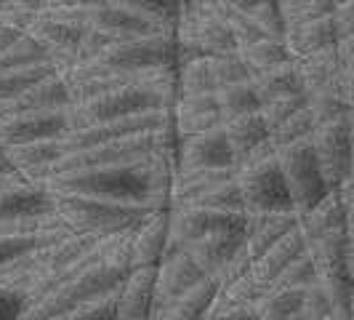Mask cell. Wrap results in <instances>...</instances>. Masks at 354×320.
<instances>
[{
    "label": "cell",
    "instance_id": "7402d4cb",
    "mask_svg": "<svg viewBox=\"0 0 354 320\" xmlns=\"http://www.w3.org/2000/svg\"><path fill=\"white\" fill-rule=\"evenodd\" d=\"M283 43L293 62H301V59L312 56V53L333 48L338 43L333 17L317 19V21H309V24H299V27H290V30L285 33Z\"/></svg>",
    "mask_w": 354,
    "mask_h": 320
},
{
    "label": "cell",
    "instance_id": "cb8c5ba5",
    "mask_svg": "<svg viewBox=\"0 0 354 320\" xmlns=\"http://www.w3.org/2000/svg\"><path fill=\"white\" fill-rule=\"evenodd\" d=\"M216 294H218V281L208 278L205 283L197 285L195 291H189L178 302L168 304L165 310H160L152 320H208V312H211Z\"/></svg>",
    "mask_w": 354,
    "mask_h": 320
},
{
    "label": "cell",
    "instance_id": "9a60e30c",
    "mask_svg": "<svg viewBox=\"0 0 354 320\" xmlns=\"http://www.w3.org/2000/svg\"><path fill=\"white\" fill-rule=\"evenodd\" d=\"M72 96L67 78L62 72H56L51 78L35 83L32 89L19 94L17 99L0 102V121L19 118V115H32V112H53V109H70Z\"/></svg>",
    "mask_w": 354,
    "mask_h": 320
},
{
    "label": "cell",
    "instance_id": "7c38bea8",
    "mask_svg": "<svg viewBox=\"0 0 354 320\" xmlns=\"http://www.w3.org/2000/svg\"><path fill=\"white\" fill-rule=\"evenodd\" d=\"M245 224H248V216L208 211V208H197V206H189V208H168V232H171V238L178 240L181 246H189V243L203 240L208 235L237 230V227H245Z\"/></svg>",
    "mask_w": 354,
    "mask_h": 320
},
{
    "label": "cell",
    "instance_id": "83f0119b",
    "mask_svg": "<svg viewBox=\"0 0 354 320\" xmlns=\"http://www.w3.org/2000/svg\"><path fill=\"white\" fill-rule=\"evenodd\" d=\"M253 86H256L259 96H261V105L274 102V99H283V96H293V94H304L301 78H299V70H296V62L283 64V67L266 72V75H259V78L253 80Z\"/></svg>",
    "mask_w": 354,
    "mask_h": 320
},
{
    "label": "cell",
    "instance_id": "5bb4252c",
    "mask_svg": "<svg viewBox=\"0 0 354 320\" xmlns=\"http://www.w3.org/2000/svg\"><path fill=\"white\" fill-rule=\"evenodd\" d=\"M299 227L309 243L352 230V184L328 193L319 206L299 216Z\"/></svg>",
    "mask_w": 354,
    "mask_h": 320
},
{
    "label": "cell",
    "instance_id": "ab89813d",
    "mask_svg": "<svg viewBox=\"0 0 354 320\" xmlns=\"http://www.w3.org/2000/svg\"><path fill=\"white\" fill-rule=\"evenodd\" d=\"M250 21H253V24L261 30V35L269 37V40H285L288 27H285L280 3H274V0H259L256 11L250 14Z\"/></svg>",
    "mask_w": 354,
    "mask_h": 320
},
{
    "label": "cell",
    "instance_id": "484cf974",
    "mask_svg": "<svg viewBox=\"0 0 354 320\" xmlns=\"http://www.w3.org/2000/svg\"><path fill=\"white\" fill-rule=\"evenodd\" d=\"M43 64H53L51 53L46 51L30 33L21 40H17L11 48L0 53V72H21L32 70V67H43Z\"/></svg>",
    "mask_w": 354,
    "mask_h": 320
},
{
    "label": "cell",
    "instance_id": "4dcf8cb0",
    "mask_svg": "<svg viewBox=\"0 0 354 320\" xmlns=\"http://www.w3.org/2000/svg\"><path fill=\"white\" fill-rule=\"evenodd\" d=\"M315 128H317V125H315V118H312V112H309V107H306L304 112L293 115V118L285 121L283 125L272 128V131H269V144L274 147V152H280L285 147L309 142L312 134H315Z\"/></svg>",
    "mask_w": 354,
    "mask_h": 320
},
{
    "label": "cell",
    "instance_id": "f35d334b",
    "mask_svg": "<svg viewBox=\"0 0 354 320\" xmlns=\"http://www.w3.org/2000/svg\"><path fill=\"white\" fill-rule=\"evenodd\" d=\"M43 11V3L40 0H14V3H0V21L3 24H11L21 33H30L32 24L37 21Z\"/></svg>",
    "mask_w": 354,
    "mask_h": 320
},
{
    "label": "cell",
    "instance_id": "7dc6e473",
    "mask_svg": "<svg viewBox=\"0 0 354 320\" xmlns=\"http://www.w3.org/2000/svg\"><path fill=\"white\" fill-rule=\"evenodd\" d=\"M290 320H306V318H304L301 312H299V315H296V318H290Z\"/></svg>",
    "mask_w": 354,
    "mask_h": 320
},
{
    "label": "cell",
    "instance_id": "7a4b0ae2",
    "mask_svg": "<svg viewBox=\"0 0 354 320\" xmlns=\"http://www.w3.org/2000/svg\"><path fill=\"white\" fill-rule=\"evenodd\" d=\"M53 216L59 224L72 235L86 238H118L125 232H133L144 224L155 208L147 206H125V203H106V200H91V197L75 195H51Z\"/></svg>",
    "mask_w": 354,
    "mask_h": 320
},
{
    "label": "cell",
    "instance_id": "6da1fadb",
    "mask_svg": "<svg viewBox=\"0 0 354 320\" xmlns=\"http://www.w3.org/2000/svg\"><path fill=\"white\" fill-rule=\"evenodd\" d=\"M176 174V150L139 166L88 168L56 177L46 184L48 195H75L125 206H147L155 211L168 208V193Z\"/></svg>",
    "mask_w": 354,
    "mask_h": 320
},
{
    "label": "cell",
    "instance_id": "52a82bcc",
    "mask_svg": "<svg viewBox=\"0 0 354 320\" xmlns=\"http://www.w3.org/2000/svg\"><path fill=\"white\" fill-rule=\"evenodd\" d=\"M86 27L118 43L139 40V37L174 35L171 27H162L149 17H144L142 11H136L131 0H88Z\"/></svg>",
    "mask_w": 354,
    "mask_h": 320
},
{
    "label": "cell",
    "instance_id": "b9f144b4",
    "mask_svg": "<svg viewBox=\"0 0 354 320\" xmlns=\"http://www.w3.org/2000/svg\"><path fill=\"white\" fill-rule=\"evenodd\" d=\"M56 320H115V299L93 304V307H86V310H77V312H70V315Z\"/></svg>",
    "mask_w": 354,
    "mask_h": 320
},
{
    "label": "cell",
    "instance_id": "d590c367",
    "mask_svg": "<svg viewBox=\"0 0 354 320\" xmlns=\"http://www.w3.org/2000/svg\"><path fill=\"white\" fill-rule=\"evenodd\" d=\"M213 62V78H216V86L218 91L230 89V86H243V83H253V75L245 67L240 51L230 53V56H218V59H211Z\"/></svg>",
    "mask_w": 354,
    "mask_h": 320
},
{
    "label": "cell",
    "instance_id": "74e56055",
    "mask_svg": "<svg viewBox=\"0 0 354 320\" xmlns=\"http://www.w3.org/2000/svg\"><path fill=\"white\" fill-rule=\"evenodd\" d=\"M309 107V96L306 94H293V96H283V99H274V102H266L261 107V118H264L266 128H277L285 121H290L293 115H299Z\"/></svg>",
    "mask_w": 354,
    "mask_h": 320
},
{
    "label": "cell",
    "instance_id": "5b68a950",
    "mask_svg": "<svg viewBox=\"0 0 354 320\" xmlns=\"http://www.w3.org/2000/svg\"><path fill=\"white\" fill-rule=\"evenodd\" d=\"M317 267V285L328 294L338 320H352V230L309 243Z\"/></svg>",
    "mask_w": 354,
    "mask_h": 320
},
{
    "label": "cell",
    "instance_id": "4316f807",
    "mask_svg": "<svg viewBox=\"0 0 354 320\" xmlns=\"http://www.w3.org/2000/svg\"><path fill=\"white\" fill-rule=\"evenodd\" d=\"M306 288H283V291H266L261 302L253 307L256 320H290L301 312Z\"/></svg>",
    "mask_w": 354,
    "mask_h": 320
},
{
    "label": "cell",
    "instance_id": "ba28073f",
    "mask_svg": "<svg viewBox=\"0 0 354 320\" xmlns=\"http://www.w3.org/2000/svg\"><path fill=\"white\" fill-rule=\"evenodd\" d=\"M237 184H240L243 203H245V216L296 213L277 158L245 168V171H237Z\"/></svg>",
    "mask_w": 354,
    "mask_h": 320
},
{
    "label": "cell",
    "instance_id": "277c9868",
    "mask_svg": "<svg viewBox=\"0 0 354 320\" xmlns=\"http://www.w3.org/2000/svg\"><path fill=\"white\" fill-rule=\"evenodd\" d=\"M171 67H176V40H174V35H158V37H139V40L115 43L99 59H93L91 64L77 67V70L147 80L155 72L171 70Z\"/></svg>",
    "mask_w": 354,
    "mask_h": 320
},
{
    "label": "cell",
    "instance_id": "7bdbcfd3",
    "mask_svg": "<svg viewBox=\"0 0 354 320\" xmlns=\"http://www.w3.org/2000/svg\"><path fill=\"white\" fill-rule=\"evenodd\" d=\"M21 312H24L21 294L0 288V320H21Z\"/></svg>",
    "mask_w": 354,
    "mask_h": 320
},
{
    "label": "cell",
    "instance_id": "30bf717a",
    "mask_svg": "<svg viewBox=\"0 0 354 320\" xmlns=\"http://www.w3.org/2000/svg\"><path fill=\"white\" fill-rule=\"evenodd\" d=\"M165 128H171V112H147V115H133V118H125V121H112V123L67 131L62 136V147H64V155H75V152L96 150V147H104V144L118 142V139L139 136V134H155V131H165Z\"/></svg>",
    "mask_w": 354,
    "mask_h": 320
},
{
    "label": "cell",
    "instance_id": "e0dca14e",
    "mask_svg": "<svg viewBox=\"0 0 354 320\" xmlns=\"http://www.w3.org/2000/svg\"><path fill=\"white\" fill-rule=\"evenodd\" d=\"M221 109L218 99L213 96H176V102L171 107V128L176 134V142L203 136L208 131L221 128Z\"/></svg>",
    "mask_w": 354,
    "mask_h": 320
},
{
    "label": "cell",
    "instance_id": "ac0fdd59",
    "mask_svg": "<svg viewBox=\"0 0 354 320\" xmlns=\"http://www.w3.org/2000/svg\"><path fill=\"white\" fill-rule=\"evenodd\" d=\"M155 275L158 267L131 269L123 288L115 296V320H149L155 307Z\"/></svg>",
    "mask_w": 354,
    "mask_h": 320
},
{
    "label": "cell",
    "instance_id": "f546056e",
    "mask_svg": "<svg viewBox=\"0 0 354 320\" xmlns=\"http://www.w3.org/2000/svg\"><path fill=\"white\" fill-rule=\"evenodd\" d=\"M240 56H243L245 67H248L250 75H253V80H256L259 75H266V72L277 70V67L293 62L283 40H261V43L250 46L245 51H240Z\"/></svg>",
    "mask_w": 354,
    "mask_h": 320
},
{
    "label": "cell",
    "instance_id": "ee69618b",
    "mask_svg": "<svg viewBox=\"0 0 354 320\" xmlns=\"http://www.w3.org/2000/svg\"><path fill=\"white\" fill-rule=\"evenodd\" d=\"M24 35H27V33H21V30H17V27L0 21V53L6 51V48H11V46H14L17 40H21Z\"/></svg>",
    "mask_w": 354,
    "mask_h": 320
},
{
    "label": "cell",
    "instance_id": "d6986e66",
    "mask_svg": "<svg viewBox=\"0 0 354 320\" xmlns=\"http://www.w3.org/2000/svg\"><path fill=\"white\" fill-rule=\"evenodd\" d=\"M306 251H309V240H306V235L301 232V227H296L290 235H285L277 246H272V249L266 251L264 256H259V259L250 265L248 275L253 278V283L264 288V294H266L269 285L274 283L296 259H301Z\"/></svg>",
    "mask_w": 354,
    "mask_h": 320
},
{
    "label": "cell",
    "instance_id": "d4e9b609",
    "mask_svg": "<svg viewBox=\"0 0 354 320\" xmlns=\"http://www.w3.org/2000/svg\"><path fill=\"white\" fill-rule=\"evenodd\" d=\"M218 94L211 59H189L176 64V96H213Z\"/></svg>",
    "mask_w": 354,
    "mask_h": 320
},
{
    "label": "cell",
    "instance_id": "ffe728a7",
    "mask_svg": "<svg viewBox=\"0 0 354 320\" xmlns=\"http://www.w3.org/2000/svg\"><path fill=\"white\" fill-rule=\"evenodd\" d=\"M168 243V208L149 216L144 224L131 232V269L158 267Z\"/></svg>",
    "mask_w": 354,
    "mask_h": 320
},
{
    "label": "cell",
    "instance_id": "f1b7e54d",
    "mask_svg": "<svg viewBox=\"0 0 354 320\" xmlns=\"http://www.w3.org/2000/svg\"><path fill=\"white\" fill-rule=\"evenodd\" d=\"M216 99H218V109H221V123L234 121V118H245V115H259L264 107L253 83L221 89L216 94Z\"/></svg>",
    "mask_w": 354,
    "mask_h": 320
},
{
    "label": "cell",
    "instance_id": "d6a6232c",
    "mask_svg": "<svg viewBox=\"0 0 354 320\" xmlns=\"http://www.w3.org/2000/svg\"><path fill=\"white\" fill-rule=\"evenodd\" d=\"M336 6V0H285V3H280V11H283L285 27L290 30V27H299V24L333 17Z\"/></svg>",
    "mask_w": 354,
    "mask_h": 320
},
{
    "label": "cell",
    "instance_id": "60d3db41",
    "mask_svg": "<svg viewBox=\"0 0 354 320\" xmlns=\"http://www.w3.org/2000/svg\"><path fill=\"white\" fill-rule=\"evenodd\" d=\"M301 315L306 320H325V318H330V315H333V304H330L328 294H325L317 283L306 288V294H304Z\"/></svg>",
    "mask_w": 354,
    "mask_h": 320
},
{
    "label": "cell",
    "instance_id": "f6af8a7d",
    "mask_svg": "<svg viewBox=\"0 0 354 320\" xmlns=\"http://www.w3.org/2000/svg\"><path fill=\"white\" fill-rule=\"evenodd\" d=\"M208 320H256V315H253V310H237V312H227V315H218V318Z\"/></svg>",
    "mask_w": 354,
    "mask_h": 320
},
{
    "label": "cell",
    "instance_id": "1f68e13d",
    "mask_svg": "<svg viewBox=\"0 0 354 320\" xmlns=\"http://www.w3.org/2000/svg\"><path fill=\"white\" fill-rule=\"evenodd\" d=\"M309 112L315 118V125H330L338 121H349L352 118V99L333 94V91H322L309 96Z\"/></svg>",
    "mask_w": 354,
    "mask_h": 320
},
{
    "label": "cell",
    "instance_id": "3957f363",
    "mask_svg": "<svg viewBox=\"0 0 354 320\" xmlns=\"http://www.w3.org/2000/svg\"><path fill=\"white\" fill-rule=\"evenodd\" d=\"M176 150L174 144V128L165 131H155V134H139V136H128V139H118L96 150H86V152H75V155H64L51 168L48 181L64 174H75V171H88V168H115V166H139V163H149V160L160 158L165 152ZM46 181V184H48Z\"/></svg>",
    "mask_w": 354,
    "mask_h": 320
},
{
    "label": "cell",
    "instance_id": "836d02e7",
    "mask_svg": "<svg viewBox=\"0 0 354 320\" xmlns=\"http://www.w3.org/2000/svg\"><path fill=\"white\" fill-rule=\"evenodd\" d=\"M195 206L197 208H208V211L245 216V203H243V193H240L237 177L230 179V181H221L218 187H213L211 193L200 197Z\"/></svg>",
    "mask_w": 354,
    "mask_h": 320
},
{
    "label": "cell",
    "instance_id": "44dd1931",
    "mask_svg": "<svg viewBox=\"0 0 354 320\" xmlns=\"http://www.w3.org/2000/svg\"><path fill=\"white\" fill-rule=\"evenodd\" d=\"M299 227L296 213H272V216H248V230H245V243L243 251L253 265L259 256H264L272 246H277L285 235Z\"/></svg>",
    "mask_w": 354,
    "mask_h": 320
},
{
    "label": "cell",
    "instance_id": "9c48e42d",
    "mask_svg": "<svg viewBox=\"0 0 354 320\" xmlns=\"http://www.w3.org/2000/svg\"><path fill=\"white\" fill-rule=\"evenodd\" d=\"M309 144L328 190L352 184V118L315 128Z\"/></svg>",
    "mask_w": 354,
    "mask_h": 320
},
{
    "label": "cell",
    "instance_id": "2e32d148",
    "mask_svg": "<svg viewBox=\"0 0 354 320\" xmlns=\"http://www.w3.org/2000/svg\"><path fill=\"white\" fill-rule=\"evenodd\" d=\"M245 227H237V230H227V232H216V235H208L203 240H195L189 246H184V251L189 254V259L195 262L205 278H213L218 281L227 267L234 262V256L243 251V243H245Z\"/></svg>",
    "mask_w": 354,
    "mask_h": 320
},
{
    "label": "cell",
    "instance_id": "8d00e7d4",
    "mask_svg": "<svg viewBox=\"0 0 354 320\" xmlns=\"http://www.w3.org/2000/svg\"><path fill=\"white\" fill-rule=\"evenodd\" d=\"M317 283V267L312 254L306 251L301 259H296L293 265L285 269L283 275L269 285V291H283V288H309V285Z\"/></svg>",
    "mask_w": 354,
    "mask_h": 320
},
{
    "label": "cell",
    "instance_id": "8fae6325",
    "mask_svg": "<svg viewBox=\"0 0 354 320\" xmlns=\"http://www.w3.org/2000/svg\"><path fill=\"white\" fill-rule=\"evenodd\" d=\"M67 131H70L67 109L32 112V115L8 118V121H0V150H11V147H24V144L62 139Z\"/></svg>",
    "mask_w": 354,
    "mask_h": 320
},
{
    "label": "cell",
    "instance_id": "bcb514c9",
    "mask_svg": "<svg viewBox=\"0 0 354 320\" xmlns=\"http://www.w3.org/2000/svg\"><path fill=\"white\" fill-rule=\"evenodd\" d=\"M19 171L11 166V160L6 158V152L0 150V179H8V177H17Z\"/></svg>",
    "mask_w": 354,
    "mask_h": 320
},
{
    "label": "cell",
    "instance_id": "4fadbf2b",
    "mask_svg": "<svg viewBox=\"0 0 354 320\" xmlns=\"http://www.w3.org/2000/svg\"><path fill=\"white\" fill-rule=\"evenodd\" d=\"M176 171H234V152L224 128L178 142Z\"/></svg>",
    "mask_w": 354,
    "mask_h": 320
},
{
    "label": "cell",
    "instance_id": "8992f818",
    "mask_svg": "<svg viewBox=\"0 0 354 320\" xmlns=\"http://www.w3.org/2000/svg\"><path fill=\"white\" fill-rule=\"evenodd\" d=\"M277 163H280V171H283L285 184H288L296 216L309 213L315 206H319L328 197V193H333V190H328L325 179L319 174L317 158H315V150H312L309 142L280 150Z\"/></svg>",
    "mask_w": 354,
    "mask_h": 320
},
{
    "label": "cell",
    "instance_id": "e575fe53",
    "mask_svg": "<svg viewBox=\"0 0 354 320\" xmlns=\"http://www.w3.org/2000/svg\"><path fill=\"white\" fill-rule=\"evenodd\" d=\"M59 235H67V230H51V232H40V235H6L0 238V269L8 267L11 262L21 259L24 254H30L32 249L48 243Z\"/></svg>",
    "mask_w": 354,
    "mask_h": 320
},
{
    "label": "cell",
    "instance_id": "603a6c76",
    "mask_svg": "<svg viewBox=\"0 0 354 320\" xmlns=\"http://www.w3.org/2000/svg\"><path fill=\"white\" fill-rule=\"evenodd\" d=\"M296 70H299V78H301V86L306 96H315V94L333 89V83L341 75H352V72H346L341 67L336 46L328 48V51L312 53V56H306L301 62H296Z\"/></svg>",
    "mask_w": 354,
    "mask_h": 320
}]
</instances>
